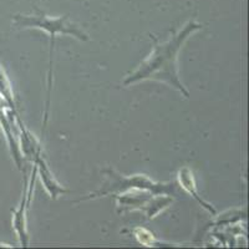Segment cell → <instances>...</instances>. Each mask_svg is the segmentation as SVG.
Instances as JSON below:
<instances>
[{
  "mask_svg": "<svg viewBox=\"0 0 249 249\" xmlns=\"http://www.w3.org/2000/svg\"><path fill=\"white\" fill-rule=\"evenodd\" d=\"M199 29H202L201 24L197 23L196 20H190L182 26L181 30L177 31L171 36V39L163 43H160L157 37L150 34V37L153 41L152 53L135 70L131 71L130 74L124 77V85H132L144 80L162 81L172 86L188 99L190 92L186 90L179 80L178 70H177V56L191 35Z\"/></svg>",
  "mask_w": 249,
  "mask_h": 249,
  "instance_id": "cell-1",
  "label": "cell"
},
{
  "mask_svg": "<svg viewBox=\"0 0 249 249\" xmlns=\"http://www.w3.org/2000/svg\"><path fill=\"white\" fill-rule=\"evenodd\" d=\"M105 175V182L102 183L101 188L96 192L88 195L86 197H82L79 201H85V199H95L105 196H116L121 193L127 192L131 190H141L150 191L156 195H168L175 197L177 193V186L175 182H167V183H160V182L153 181L146 175H132L126 176L120 175L113 170L104 171Z\"/></svg>",
  "mask_w": 249,
  "mask_h": 249,
  "instance_id": "cell-2",
  "label": "cell"
},
{
  "mask_svg": "<svg viewBox=\"0 0 249 249\" xmlns=\"http://www.w3.org/2000/svg\"><path fill=\"white\" fill-rule=\"evenodd\" d=\"M15 26L21 29H40L48 33L51 40L50 55L53 57V51L55 46V37L57 34L71 35L75 39L81 41H88L89 36L80 29L79 25L70 23L68 17L51 18L37 10L36 15H15L13 18Z\"/></svg>",
  "mask_w": 249,
  "mask_h": 249,
  "instance_id": "cell-3",
  "label": "cell"
},
{
  "mask_svg": "<svg viewBox=\"0 0 249 249\" xmlns=\"http://www.w3.org/2000/svg\"><path fill=\"white\" fill-rule=\"evenodd\" d=\"M117 212H131L141 211L147 215V219H153L163 210H166L173 201L172 196L156 195L150 191L131 190L127 192L116 195Z\"/></svg>",
  "mask_w": 249,
  "mask_h": 249,
  "instance_id": "cell-4",
  "label": "cell"
},
{
  "mask_svg": "<svg viewBox=\"0 0 249 249\" xmlns=\"http://www.w3.org/2000/svg\"><path fill=\"white\" fill-rule=\"evenodd\" d=\"M35 179H36V167L35 164L33 166V171H31V178L30 181L25 176L24 178V188H23V197L20 201L19 207L17 210L13 211V218H12V226L14 232L17 233L18 239H19L21 247H28L29 239L30 235L28 232V208L29 204L31 202V196H33V191H34Z\"/></svg>",
  "mask_w": 249,
  "mask_h": 249,
  "instance_id": "cell-5",
  "label": "cell"
},
{
  "mask_svg": "<svg viewBox=\"0 0 249 249\" xmlns=\"http://www.w3.org/2000/svg\"><path fill=\"white\" fill-rule=\"evenodd\" d=\"M18 112H14L13 110L5 106L0 110V128L3 131L5 136L6 142H8L9 151L12 153V157L14 160L15 164L19 170H24V157L20 151L19 141L18 136L15 135V115Z\"/></svg>",
  "mask_w": 249,
  "mask_h": 249,
  "instance_id": "cell-6",
  "label": "cell"
},
{
  "mask_svg": "<svg viewBox=\"0 0 249 249\" xmlns=\"http://www.w3.org/2000/svg\"><path fill=\"white\" fill-rule=\"evenodd\" d=\"M34 164L35 167H36V176L40 177V181H41L44 190L48 192V195L50 196L51 198L56 199L59 196L70 192V191L66 190L65 187H62L61 184L57 182V179L55 178L54 173L51 172L48 162L45 161V159H44L41 153L35 159Z\"/></svg>",
  "mask_w": 249,
  "mask_h": 249,
  "instance_id": "cell-7",
  "label": "cell"
},
{
  "mask_svg": "<svg viewBox=\"0 0 249 249\" xmlns=\"http://www.w3.org/2000/svg\"><path fill=\"white\" fill-rule=\"evenodd\" d=\"M15 124L18 127V141H19L20 151L21 155L25 159L30 160L31 162H34L37 156L41 153V144L40 141L36 139L34 133H31L28 128L25 127V124L20 120L19 115H15Z\"/></svg>",
  "mask_w": 249,
  "mask_h": 249,
  "instance_id": "cell-8",
  "label": "cell"
},
{
  "mask_svg": "<svg viewBox=\"0 0 249 249\" xmlns=\"http://www.w3.org/2000/svg\"><path fill=\"white\" fill-rule=\"evenodd\" d=\"M177 179H178L179 187L183 188V190L186 191V192L192 197V198H195L196 201L198 202V203L203 207L204 210L208 211L211 214H215L214 207H213L211 203H208V202L204 201L201 196H199V193L197 192V186H196L195 176H193V172L191 168L182 167L181 170L178 171V173H177Z\"/></svg>",
  "mask_w": 249,
  "mask_h": 249,
  "instance_id": "cell-9",
  "label": "cell"
},
{
  "mask_svg": "<svg viewBox=\"0 0 249 249\" xmlns=\"http://www.w3.org/2000/svg\"><path fill=\"white\" fill-rule=\"evenodd\" d=\"M0 96L3 97V100L6 102V105H8L10 110L17 112V105H15V97L14 92H13L12 82L9 80L8 74L3 69L1 64H0Z\"/></svg>",
  "mask_w": 249,
  "mask_h": 249,
  "instance_id": "cell-10",
  "label": "cell"
},
{
  "mask_svg": "<svg viewBox=\"0 0 249 249\" xmlns=\"http://www.w3.org/2000/svg\"><path fill=\"white\" fill-rule=\"evenodd\" d=\"M133 235L136 237L137 241L144 247H155L156 244H159V241L156 239L155 235L150 232L146 228H141V227H137L133 230Z\"/></svg>",
  "mask_w": 249,
  "mask_h": 249,
  "instance_id": "cell-11",
  "label": "cell"
},
{
  "mask_svg": "<svg viewBox=\"0 0 249 249\" xmlns=\"http://www.w3.org/2000/svg\"><path fill=\"white\" fill-rule=\"evenodd\" d=\"M5 106H8V105H6V102L4 101L3 97L0 96V110H1V108H3V107H5Z\"/></svg>",
  "mask_w": 249,
  "mask_h": 249,
  "instance_id": "cell-12",
  "label": "cell"
},
{
  "mask_svg": "<svg viewBox=\"0 0 249 249\" xmlns=\"http://www.w3.org/2000/svg\"><path fill=\"white\" fill-rule=\"evenodd\" d=\"M0 247H10L9 244H4V243H0Z\"/></svg>",
  "mask_w": 249,
  "mask_h": 249,
  "instance_id": "cell-13",
  "label": "cell"
}]
</instances>
